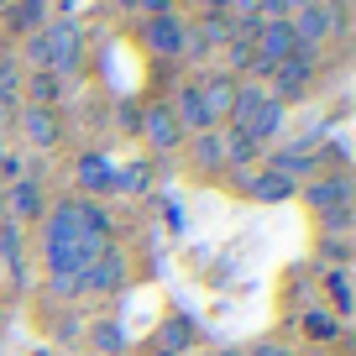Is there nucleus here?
Returning a JSON list of instances; mask_svg holds the SVG:
<instances>
[{
	"label": "nucleus",
	"mask_w": 356,
	"mask_h": 356,
	"mask_svg": "<svg viewBox=\"0 0 356 356\" xmlns=\"http://www.w3.org/2000/svg\"><path fill=\"white\" fill-rule=\"evenodd\" d=\"M111 246V215L95 200H63L47 210L42 225V262H47V289L58 299H74L84 267Z\"/></svg>",
	"instance_id": "1"
},
{
	"label": "nucleus",
	"mask_w": 356,
	"mask_h": 356,
	"mask_svg": "<svg viewBox=\"0 0 356 356\" xmlns=\"http://www.w3.org/2000/svg\"><path fill=\"white\" fill-rule=\"evenodd\" d=\"M225 126H236V131H246L257 147H267L283 131V105L257 84H236V105H231V121Z\"/></svg>",
	"instance_id": "2"
},
{
	"label": "nucleus",
	"mask_w": 356,
	"mask_h": 356,
	"mask_svg": "<svg viewBox=\"0 0 356 356\" xmlns=\"http://www.w3.org/2000/svg\"><path fill=\"white\" fill-rule=\"evenodd\" d=\"M42 42H47V68L58 79H74L84 68V32H79L74 16H53L42 22Z\"/></svg>",
	"instance_id": "3"
},
{
	"label": "nucleus",
	"mask_w": 356,
	"mask_h": 356,
	"mask_svg": "<svg viewBox=\"0 0 356 356\" xmlns=\"http://www.w3.org/2000/svg\"><path fill=\"white\" fill-rule=\"evenodd\" d=\"M335 22H341V16H335V6H325V0H309V6H299V11L289 16L299 53H314V58H320V47H325V37H330Z\"/></svg>",
	"instance_id": "4"
},
{
	"label": "nucleus",
	"mask_w": 356,
	"mask_h": 356,
	"mask_svg": "<svg viewBox=\"0 0 356 356\" xmlns=\"http://www.w3.org/2000/svg\"><path fill=\"white\" fill-rule=\"evenodd\" d=\"M314 63H320V58H309V53H293L289 63H278L273 68V89H267V95H273V100L278 105H293V100H304V95H309V84H314Z\"/></svg>",
	"instance_id": "5"
},
{
	"label": "nucleus",
	"mask_w": 356,
	"mask_h": 356,
	"mask_svg": "<svg viewBox=\"0 0 356 356\" xmlns=\"http://www.w3.org/2000/svg\"><path fill=\"white\" fill-rule=\"evenodd\" d=\"M42 215H47V200L37 178H16L11 189H0V220L26 225V220H42Z\"/></svg>",
	"instance_id": "6"
},
{
	"label": "nucleus",
	"mask_w": 356,
	"mask_h": 356,
	"mask_svg": "<svg viewBox=\"0 0 356 356\" xmlns=\"http://www.w3.org/2000/svg\"><path fill=\"white\" fill-rule=\"evenodd\" d=\"M126 273H131V267H126V252H121V246H105V252L84 267L79 293H121L126 289Z\"/></svg>",
	"instance_id": "7"
},
{
	"label": "nucleus",
	"mask_w": 356,
	"mask_h": 356,
	"mask_svg": "<svg viewBox=\"0 0 356 356\" xmlns=\"http://www.w3.org/2000/svg\"><path fill=\"white\" fill-rule=\"evenodd\" d=\"M351 200H356V184H351V173H314V184L304 189V204H309L314 215L351 210Z\"/></svg>",
	"instance_id": "8"
},
{
	"label": "nucleus",
	"mask_w": 356,
	"mask_h": 356,
	"mask_svg": "<svg viewBox=\"0 0 356 356\" xmlns=\"http://www.w3.org/2000/svg\"><path fill=\"white\" fill-rule=\"evenodd\" d=\"M189 42V22H178V16H147L142 22V47L152 58H178Z\"/></svg>",
	"instance_id": "9"
},
{
	"label": "nucleus",
	"mask_w": 356,
	"mask_h": 356,
	"mask_svg": "<svg viewBox=\"0 0 356 356\" xmlns=\"http://www.w3.org/2000/svg\"><path fill=\"white\" fill-rule=\"evenodd\" d=\"M16 126H22L26 147H37V152L63 142V115L47 111V105H22V111H16Z\"/></svg>",
	"instance_id": "10"
},
{
	"label": "nucleus",
	"mask_w": 356,
	"mask_h": 356,
	"mask_svg": "<svg viewBox=\"0 0 356 356\" xmlns=\"http://www.w3.org/2000/svg\"><path fill=\"white\" fill-rule=\"evenodd\" d=\"M136 136H147L152 152H173V147L184 142V126H178L173 105H142V131Z\"/></svg>",
	"instance_id": "11"
},
{
	"label": "nucleus",
	"mask_w": 356,
	"mask_h": 356,
	"mask_svg": "<svg viewBox=\"0 0 356 356\" xmlns=\"http://www.w3.org/2000/svg\"><path fill=\"white\" fill-rule=\"evenodd\" d=\"M74 178H79V189H84V194H115V163L105 152H79Z\"/></svg>",
	"instance_id": "12"
},
{
	"label": "nucleus",
	"mask_w": 356,
	"mask_h": 356,
	"mask_svg": "<svg viewBox=\"0 0 356 356\" xmlns=\"http://www.w3.org/2000/svg\"><path fill=\"white\" fill-rule=\"evenodd\" d=\"M173 115H178V126H184V136H200V131H210V111H204V95H200V84H178V100H173Z\"/></svg>",
	"instance_id": "13"
},
{
	"label": "nucleus",
	"mask_w": 356,
	"mask_h": 356,
	"mask_svg": "<svg viewBox=\"0 0 356 356\" xmlns=\"http://www.w3.org/2000/svg\"><path fill=\"white\" fill-rule=\"evenodd\" d=\"M241 189L252 194V200H262V204H283V200H293V194H299V184H293V178H283V173H273V168H262V173H246V178H241Z\"/></svg>",
	"instance_id": "14"
},
{
	"label": "nucleus",
	"mask_w": 356,
	"mask_h": 356,
	"mask_svg": "<svg viewBox=\"0 0 356 356\" xmlns=\"http://www.w3.org/2000/svg\"><path fill=\"white\" fill-rule=\"evenodd\" d=\"M200 95H204V111L210 121H231V105H236V79L231 74H215V79H200Z\"/></svg>",
	"instance_id": "15"
},
{
	"label": "nucleus",
	"mask_w": 356,
	"mask_h": 356,
	"mask_svg": "<svg viewBox=\"0 0 356 356\" xmlns=\"http://www.w3.org/2000/svg\"><path fill=\"white\" fill-rule=\"evenodd\" d=\"M194 335H200V325L189 320V314H168L163 330H157V346L152 351H168V356H184L194 346Z\"/></svg>",
	"instance_id": "16"
},
{
	"label": "nucleus",
	"mask_w": 356,
	"mask_h": 356,
	"mask_svg": "<svg viewBox=\"0 0 356 356\" xmlns=\"http://www.w3.org/2000/svg\"><path fill=\"white\" fill-rule=\"evenodd\" d=\"M220 157H225V168H252L257 157H262V147H257L246 131L231 126V131H220Z\"/></svg>",
	"instance_id": "17"
},
{
	"label": "nucleus",
	"mask_w": 356,
	"mask_h": 356,
	"mask_svg": "<svg viewBox=\"0 0 356 356\" xmlns=\"http://www.w3.org/2000/svg\"><path fill=\"white\" fill-rule=\"evenodd\" d=\"M26 89H32V105H47V111H58V100H63V79L53 68H37Z\"/></svg>",
	"instance_id": "18"
},
{
	"label": "nucleus",
	"mask_w": 356,
	"mask_h": 356,
	"mask_svg": "<svg viewBox=\"0 0 356 356\" xmlns=\"http://www.w3.org/2000/svg\"><path fill=\"white\" fill-rule=\"evenodd\" d=\"M299 330L309 335V341H335V335H341V320H335L330 309H304Z\"/></svg>",
	"instance_id": "19"
},
{
	"label": "nucleus",
	"mask_w": 356,
	"mask_h": 356,
	"mask_svg": "<svg viewBox=\"0 0 356 356\" xmlns=\"http://www.w3.org/2000/svg\"><path fill=\"white\" fill-rule=\"evenodd\" d=\"M267 168L283 173V178H299V173H314V157L304 152V147H293V152H273V157H267Z\"/></svg>",
	"instance_id": "20"
},
{
	"label": "nucleus",
	"mask_w": 356,
	"mask_h": 356,
	"mask_svg": "<svg viewBox=\"0 0 356 356\" xmlns=\"http://www.w3.org/2000/svg\"><path fill=\"white\" fill-rule=\"evenodd\" d=\"M42 6H47V0H22V6H11L6 16H11V26H16V32H26V37H32V32H42Z\"/></svg>",
	"instance_id": "21"
},
{
	"label": "nucleus",
	"mask_w": 356,
	"mask_h": 356,
	"mask_svg": "<svg viewBox=\"0 0 356 356\" xmlns=\"http://www.w3.org/2000/svg\"><path fill=\"white\" fill-rule=\"evenodd\" d=\"M16 89H22V63H16V58H0V115H11Z\"/></svg>",
	"instance_id": "22"
},
{
	"label": "nucleus",
	"mask_w": 356,
	"mask_h": 356,
	"mask_svg": "<svg viewBox=\"0 0 356 356\" xmlns=\"http://www.w3.org/2000/svg\"><path fill=\"white\" fill-rule=\"evenodd\" d=\"M147 189H152V168L147 163H131L115 173V194H147Z\"/></svg>",
	"instance_id": "23"
},
{
	"label": "nucleus",
	"mask_w": 356,
	"mask_h": 356,
	"mask_svg": "<svg viewBox=\"0 0 356 356\" xmlns=\"http://www.w3.org/2000/svg\"><path fill=\"white\" fill-rule=\"evenodd\" d=\"M194 157H200V168H225V157H220V131H200V136H194Z\"/></svg>",
	"instance_id": "24"
},
{
	"label": "nucleus",
	"mask_w": 356,
	"mask_h": 356,
	"mask_svg": "<svg viewBox=\"0 0 356 356\" xmlns=\"http://www.w3.org/2000/svg\"><path fill=\"white\" fill-rule=\"evenodd\" d=\"M0 252H6V262L22 273V225H11V220H0Z\"/></svg>",
	"instance_id": "25"
},
{
	"label": "nucleus",
	"mask_w": 356,
	"mask_h": 356,
	"mask_svg": "<svg viewBox=\"0 0 356 356\" xmlns=\"http://www.w3.org/2000/svg\"><path fill=\"white\" fill-rule=\"evenodd\" d=\"M299 6H309V0H262V6H257V22H289Z\"/></svg>",
	"instance_id": "26"
},
{
	"label": "nucleus",
	"mask_w": 356,
	"mask_h": 356,
	"mask_svg": "<svg viewBox=\"0 0 356 356\" xmlns=\"http://www.w3.org/2000/svg\"><path fill=\"white\" fill-rule=\"evenodd\" d=\"M95 346H100V351H111V356H121V351H126L121 325H95Z\"/></svg>",
	"instance_id": "27"
},
{
	"label": "nucleus",
	"mask_w": 356,
	"mask_h": 356,
	"mask_svg": "<svg viewBox=\"0 0 356 356\" xmlns=\"http://www.w3.org/2000/svg\"><path fill=\"white\" fill-rule=\"evenodd\" d=\"M257 6L262 0H220V16L225 22H257Z\"/></svg>",
	"instance_id": "28"
},
{
	"label": "nucleus",
	"mask_w": 356,
	"mask_h": 356,
	"mask_svg": "<svg viewBox=\"0 0 356 356\" xmlns=\"http://www.w3.org/2000/svg\"><path fill=\"white\" fill-rule=\"evenodd\" d=\"M225 58H231V79L236 74H246V68H252V42H225Z\"/></svg>",
	"instance_id": "29"
},
{
	"label": "nucleus",
	"mask_w": 356,
	"mask_h": 356,
	"mask_svg": "<svg viewBox=\"0 0 356 356\" xmlns=\"http://www.w3.org/2000/svg\"><path fill=\"white\" fill-rule=\"evenodd\" d=\"M330 299H335V314L351 309V283H346V273H330Z\"/></svg>",
	"instance_id": "30"
},
{
	"label": "nucleus",
	"mask_w": 356,
	"mask_h": 356,
	"mask_svg": "<svg viewBox=\"0 0 356 356\" xmlns=\"http://www.w3.org/2000/svg\"><path fill=\"white\" fill-rule=\"evenodd\" d=\"M22 53H26V63H32V74H37V68H47V42H42V32H32V37H26V47H22Z\"/></svg>",
	"instance_id": "31"
},
{
	"label": "nucleus",
	"mask_w": 356,
	"mask_h": 356,
	"mask_svg": "<svg viewBox=\"0 0 356 356\" xmlns=\"http://www.w3.org/2000/svg\"><path fill=\"white\" fill-rule=\"evenodd\" d=\"M320 225H325V236H341V241H346V231H351V210H330V215H320Z\"/></svg>",
	"instance_id": "32"
},
{
	"label": "nucleus",
	"mask_w": 356,
	"mask_h": 356,
	"mask_svg": "<svg viewBox=\"0 0 356 356\" xmlns=\"http://www.w3.org/2000/svg\"><path fill=\"white\" fill-rule=\"evenodd\" d=\"M131 6L147 16H173V0H131Z\"/></svg>",
	"instance_id": "33"
},
{
	"label": "nucleus",
	"mask_w": 356,
	"mask_h": 356,
	"mask_svg": "<svg viewBox=\"0 0 356 356\" xmlns=\"http://www.w3.org/2000/svg\"><path fill=\"white\" fill-rule=\"evenodd\" d=\"M121 126H126V131H142V111H136V105H121Z\"/></svg>",
	"instance_id": "34"
},
{
	"label": "nucleus",
	"mask_w": 356,
	"mask_h": 356,
	"mask_svg": "<svg viewBox=\"0 0 356 356\" xmlns=\"http://www.w3.org/2000/svg\"><path fill=\"white\" fill-rule=\"evenodd\" d=\"M252 356H293V351H283V346H257Z\"/></svg>",
	"instance_id": "35"
},
{
	"label": "nucleus",
	"mask_w": 356,
	"mask_h": 356,
	"mask_svg": "<svg viewBox=\"0 0 356 356\" xmlns=\"http://www.w3.org/2000/svg\"><path fill=\"white\" fill-rule=\"evenodd\" d=\"M189 6H200V11H220V0H189Z\"/></svg>",
	"instance_id": "36"
},
{
	"label": "nucleus",
	"mask_w": 356,
	"mask_h": 356,
	"mask_svg": "<svg viewBox=\"0 0 356 356\" xmlns=\"http://www.w3.org/2000/svg\"><path fill=\"white\" fill-rule=\"evenodd\" d=\"M147 356H168V351H147Z\"/></svg>",
	"instance_id": "37"
},
{
	"label": "nucleus",
	"mask_w": 356,
	"mask_h": 356,
	"mask_svg": "<svg viewBox=\"0 0 356 356\" xmlns=\"http://www.w3.org/2000/svg\"><path fill=\"white\" fill-rule=\"evenodd\" d=\"M68 6H74V0H63V11H68Z\"/></svg>",
	"instance_id": "38"
},
{
	"label": "nucleus",
	"mask_w": 356,
	"mask_h": 356,
	"mask_svg": "<svg viewBox=\"0 0 356 356\" xmlns=\"http://www.w3.org/2000/svg\"><path fill=\"white\" fill-rule=\"evenodd\" d=\"M220 356H236V351H220Z\"/></svg>",
	"instance_id": "39"
},
{
	"label": "nucleus",
	"mask_w": 356,
	"mask_h": 356,
	"mask_svg": "<svg viewBox=\"0 0 356 356\" xmlns=\"http://www.w3.org/2000/svg\"><path fill=\"white\" fill-rule=\"evenodd\" d=\"M121 6H131V0H121Z\"/></svg>",
	"instance_id": "40"
}]
</instances>
